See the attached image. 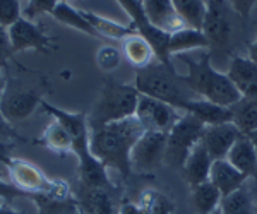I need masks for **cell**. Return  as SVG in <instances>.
Listing matches in <instances>:
<instances>
[{"label":"cell","mask_w":257,"mask_h":214,"mask_svg":"<svg viewBox=\"0 0 257 214\" xmlns=\"http://www.w3.org/2000/svg\"><path fill=\"white\" fill-rule=\"evenodd\" d=\"M226 76L245 98L257 100V64L248 57H233Z\"/></svg>","instance_id":"cell-15"},{"label":"cell","mask_w":257,"mask_h":214,"mask_svg":"<svg viewBox=\"0 0 257 214\" xmlns=\"http://www.w3.org/2000/svg\"><path fill=\"white\" fill-rule=\"evenodd\" d=\"M60 0H28L26 7L23 9V18L26 19H36L38 16L52 14Z\"/></svg>","instance_id":"cell-33"},{"label":"cell","mask_w":257,"mask_h":214,"mask_svg":"<svg viewBox=\"0 0 257 214\" xmlns=\"http://www.w3.org/2000/svg\"><path fill=\"white\" fill-rule=\"evenodd\" d=\"M175 6L177 14L184 21L187 28L202 31V24H204L206 9H208V2L206 0H172Z\"/></svg>","instance_id":"cell-28"},{"label":"cell","mask_w":257,"mask_h":214,"mask_svg":"<svg viewBox=\"0 0 257 214\" xmlns=\"http://www.w3.org/2000/svg\"><path fill=\"white\" fill-rule=\"evenodd\" d=\"M23 18L21 0H0V26L9 28Z\"/></svg>","instance_id":"cell-31"},{"label":"cell","mask_w":257,"mask_h":214,"mask_svg":"<svg viewBox=\"0 0 257 214\" xmlns=\"http://www.w3.org/2000/svg\"><path fill=\"white\" fill-rule=\"evenodd\" d=\"M52 16L59 21V23L72 28V30H77V31L84 33V35H88V36H93V38H99V35L94 31V28L91 26V24L88 23V19L82 16V11L74 9L69 2L57 4V7L53 9Z\"/></svg>","instance_id":"cell-26"},{"label":"cell","mask_w":257,"mask_h":214,"mask_svg":"<svg viewBox=\"0 0 257 214\" xmlns=\"http://www.w3.org/2000/svg\"><path fill=\"white\" fill-rule=\"evenodd\" d=\"M202 33L209 41V48H226L231 36L230 14L226 0H208Z\"/></svg>","instance_id":"cell-12"},{"label":"cell","mask_w":257,"mask_h":214,"mask_svg":"<svg viewBox=\"0 0 257 214\" xmlns=\"http://www.w3.org/2000/svg\"><path fill=\"white\" fill-rule=\"evenodd\" d=\"M122 55L138 71V69H144L151 64L155 52L148 43V40H144L141 35H132L122 41Z\"/></svg>","instance_id":"cell-22"},{"label":"cell","mask_w":257,"mask_h":214,"mask_svg":"<svg viewBox=\"0 0 257 214\" xmlns=\"http://www.w3.org/2000/svg\"><path fill=\"white\" fill-rule=\"evenodd\" d=\"M214 159L211 158L208 149L204 147V144L199 142L192 151H190L189 158L185 159L182 171H184V178L187 180L190 187H196L199 183H204L209 180L211 175V166H213Z\"/></svg>","instance_id":"cell-19"},{"label":"cell","mask_w":257,"mask_h":214,"mask_svg":"<svg viewBox=\"0 0 257 214\" xmlns=\"http://www.w3.org/2000/svg\"><path fill=\"white\" fill-rule=\"evenodd\" d=\"M257 0H226V4L231 7L238 16H242L243 19H247L250 16L252 9H254Z\"/></svg>","instance_id":"cell-37"},{"label":"cell","mask_w":257,"mask_h":214,"mask_svg":"<svg viewBox=\"0 0 257 214\" xmlns=\"http://www.w3.org/2000/svg\"><path fill=\"white\" fill-rule=\"evenodd\" d=\"M141 2H143V0H141Z\"/></svg>","instance_id":"cell-48"},{"label":"cell","mask_w":257,"mask_h":214,"mask_svg":"<svg viewBox=\"0 0 257 214\" xmlns=\"http://www.w3.org/2000/svg\"><path fill=\"white\" fill-rule=\"evenodd\" d=\"M139 96L141 94L136 89V86L106 79L101 91H99L98 100L94 101L93 108L88 113L89 129L136 117Z\"/></svg>","instance_id":"cell-5"},{"label":"cell","mask_w":257,"mask_h":214,"mask_svg":"<svg viewBox=\"0 0 257 214\" xmlns=\"http://www.w3.org/2000/svg\"><path fill=\"white\" fill-rule=\"evenodd\" d=\"M204 123L199 122L190 113H182L178 122L170 129L167 137V154L165 163L173 168H182L185 159L189 158L190 151L201 142Z\"/></svg>","instance_id":"cell-7"},{"label":"cell","mask_w":257,"mask_h":214,"mask_svg":"<svg viewBox=\"0 0 257 214\" xmlns=\"http://www.w3.org/2000/svg\"><path fill=\"white\" fill-rule=\"evenodd\" d=\"M14 67L16 74L6 71L7 84L6 91H4L2 98H0V112L4 113V117L12 125L30 118L35 113V110L41 105V101L45 100L43 96L47 93V81L43 77L40 81L33 82V84H28L23 79V65L19 62H16Z\"/></svg>","instance_id":"cell-3"},{"label":"cell","mask_w":257,"mask_h":214,"mask_svg":"<svg viewBox=\"0 0 257 214\" xmlns=\"http://www.w3.org/2000/svg\"><path fill=\"white\" fill-rule=\"evenodd\" d=\"M60 2H67V0H60Z\"/></svg>","instance_id":"cell-46"},{"label":"cell","mask_w":257,"mask_h":214,"mask_svg":"<svg viewBox=\"0 0 257 214\" xmlns=\"http://www.w3.org/2000/svg\"><path fill=\"white\" fill-rule=\"evenodd\" d=\"M82 16L88 19V23L94 28V31L98 33L103 38H110V40H125L132 35H138L134 24H120L117 21H111L108 18H103L99 14H94L91 11H82Z\"/></svg>","instance_id":"cell-21"},{"label":"cell","mask_w":257,"mask_h":214,"mask_svg":"<svg viewBox=\"0 0 257 214\" xmlns=\"http://www.w3.org/2000/svg\"><path fill=\"white\" fill-rule=\"evenodd\" d=\"M255 204H257V200H255Z\"/></svg>","instance_id":"cell-47"},{"label":"cell","mask_w":257,"mask_h":214,"mask_svg":"<svg viewBox=\"0 0 257 214\" xmlns=\"http://www.w3.org/2000/svg\"><path fill=\"white\" fill-rule=\"evenodd\" d=\"M72 195L77 200L79 209L86 214H118L120 205L115 199V188L77 185L72 190Z\"/></svg>","instance_id":"cell-13"},{"label":"cell","mask_w":257,"mask_h":214,"mask_svg":"<svg viewBox=\"0 0 257 214\" xmlns=\"http://www.w3.org/2000/svg\"><path fill=\"white\" fill-rule=\"evenodd\" d=\"M7 31H9V40L14 55L26 50H36L40 53H47L50 48H53L52 36L45 35V31L41 30L38 24H35L33 21L26 18H21Z\"/></svg>","instance_id":"cell-11"},{"label":"cell","mask_w":257,"mask_h":214,"mask_svg":"<svg viewBox=\"0 0 257 214\" xmlns=\"http://www.w3.org/2000/svg\"><path fill=\"white\" fill-rule=\"evenodd\" d=\"M240 135H243L237 129L233 122L219 123V125H208L204 127L201 142L208 149L209 156L213 159H226L233 144L238 141Z\"/></svg>","instance_id":"cell-14"},{"label":"cell","mask_w":257,"mask_h":214,"mask_svg":"<svg viewBox=\"0 0 257 214\" xmlns=\"http://www.w3.org/2000/svg\"><path fill=\"white\" fill-rule=\"evenodd\" d=\"M167 137L168 132L146 130L134 144L131 153L132 171L138 173H153L165 163L167 154Z\"/></svg>","instance_id":"cell-9"},{"label":"cell","mask_w":257,"mask_h":214,"mask_svg":"<svg viewBox=\"0 0 257 214\" xmlns=\"http://www.w3.org/2000/svg\"><path fill=\"white\" fill-rule=\"evenodd\" d=\"M219 211L221 214H257V204L243 185L233 194L223 197L221 204H219Z\"/></svg>","instance_id":"cell-29"},{"label":"cell","mask_w":257,"mask_h":214,"mask_svg":"<svg viewBox=\"0 0 257 214\" xmlns=\"http://www.w3.org/2000/svg\"><path fill=\"white\" fill-rule=\"evenodd\" d=\"M18 146L16 142H0V166H7L12 159V149Z\"/></svg>","instance_id":"cell-38"},{"label":"cell","mask_w":257,"mask_h":214,"mask_svg":"<svg viewBox=\"0 0 257 214\" xmlns=\"http://www.w3.org/2000/svg\"><path fill=\"white\" fill-rule=\"evenodd\" d=\"M120 60H122V53L115 47H101L96 53L98 67L106 72L115 71L120 65Z\"/></svg>","instance_id":"cell-32"},{"label":"cell","mask_w":257,"mask_h":214,"mask_svg":"<svg viewBox=\"0 0 257 214\" xmlns=\"http://www.w3.org/2000/svg\"><path fill=\"white\" fill-rule=\"evenodd\" d=\"M139 204L146 214H172L173 212V202L167 195L156 190H144L139 199Z\"/></svg>","instance_id":"cell-30"},{"label":"cell","mask_w":257,"mask_h":214,"mask_svg":"<svg viewBox=\"0 0 257 214\" xmlns=\"http://www.w3.org/2000/svg\"><path fill=\"white\" fill-rule=\"evenodd\" d=\"M14 52H12V47H11V40H9V31L7 28L0 26V67L6 69L14 62Z\"/></svg>","instance_id":"cell-35"},{"label":"cell","mask_w":257,"mask_h":214,"mask_svg":"<svg viewBox=\"0 0 257 214\" xmlns=\"http://www.w3.org/2000/svg\"><path fill=\"white\" fill-rule=\"evenodd\" d=\"M248 59L254 60L257 64V40L250 45V47H248Z\"/></svg>","instance_id":"cell-40"},{"label":"cell","mask_w":257,"mask_h":214,"mask_svg":"<svg viewBox=\"0 0 257 214\" xmlns=\"http://www.w3.org/2000/svg\"><path fill=\"white\" fill-rule=\"evenodd\" d=\"M180 110L173 108L167 103L155 100L151 96L141 94L136 108V118L141 122L144 130H158V132H170L173 125L182 117Z\"/></svg>","instance_id":"cell-10"},{"label":"cell","mask_w":257,"mask_h":214,"mask_svg":"<svg viewBox=\"0 0 257 214\" xmlns=\"http://www.w3.org/2000/svg\"><path fill=\"white\" fill-rule=\"evenodd\" d=\"M196 48H209V41L202 31L185 26L170 35V43H168L170 55H173V53L180 55V53L196 50Z\"/></svg>","instance_id":"cell-23"},{"label":"cell","mask_w":257,"mask_h":214,"mask_svg":"<svg viewBox=\"0 0 257 214\" xmlns=\"http://www.w3.org/2000/svg\"><path fill=\"white\" fill-rule=\"evenodd\" d=\"M19 197H31V195L26 194V192H23L21 188H18L12 182L2 180V176H0V199H2L7 205H11L16 199H19Z\"/></svg>","instance_id":"cell-36"},{"label":"cell","mask_w":257,"mask_h":214,"mask_svg":"<svg viewBox=\"0 0 257 214\" xmlns=\"http://www.w3.org/2000/svg\"><path fill=\"white\" fill-rule=\"evenodd\" d=\"M0 142H33L35 141H30V139L23 137L18 130H16V127L12 125V123L7 120L6 117H4V113L0 112Z\"/></svg>","instance_id":"cell-34"},{"label":"cell","mask_w":257,"mask_h":214,"mask_svg":"<svg viewBox=\"0 0 257 214\" xmlns=\"http://www.w3.org/2000/svg\"><path fill=\"white\" fill-rule=\"evenodd\" d=\"M143 7L149 23L165 33H175L185 28L184 21L177 14L172 0H143Z\"/></svg>","instance_id":"cell-16"},{"label":"cell","mask_w":257,"mask_h":214,"mask_svg":"<svg viewBox=\"0 0 257 214\" xmlns=\"http://www.w3.org/2000/svg\"><path fill=\"white\" fill-rule=\"evenodd\" d=\"M118 214H146L139 202H122L118 207Z\"/></svg>","instance_id":"cell-39"},{"label":"cell","mask_w":257,"mask_h":214,"mask_svg":"<svg viewBox=\"0 0 257 214\" xmlns=\"http://www.w3.org/2000/svg\"><path fill=\"white\" fill-rule=\"evenodd\" d=\"M117 2L128 14V18H131L132 24H134L138 35L143 36L144 40H148V43L153 47V52H155L156 59H158L163 65H167L168 69L175 71L172 65V55H170V52H168L170 33L161 31L149 23L141 0H117Z\"/></svg>","instance_id":"cell-8"},{"label":"cell","mask_w":257,"mask_h":214,"mask_svg":"<svg viewBox=\"0 0 257 214\" xmlns=\"http://www.w3.org/2000/svg\"><path fill=\"white\" fill-rule=\"evenodd\" d=\"M221 199H223L221 192L209 180L192 187V204L197 214H211L218 211Z\"/></svg>","instance_id":"cell-27"},{"label":"cell","mask_w":257,"mask_h":214,"mask_svg":"<svg viewBox=\"0 0 257 214\" xmlns=\"http://www.w3.org/2000/svg\"><path fill=\"white\" fill-rule=\"evenodd\" d=\"M184 113H190L199 122L204 123L206 127L233 122V115H231L230 108L216 105V103H211L208 100H202V98H192V100H189L184 106Z\"/></svg>","instance_id":"cell-18"},{"label":"cell","mask_w":257,"mask_h":214,"mask_svg":"<svg viewBox=\"0 0 257 214\" xmlns=\"http://www.w3.org/2000/svg\"><path fill=\"white\" fill-rule=\"evenodd\" d=\"M0 214H24L23 211H16V209H12L11 205L4 204L0 205Z\"/></svg>","instance_id":"cell-42"},{"label":"cell","mask_w":257,"mask_h":214,"mask_svg":"<svg viewBox=\"0 0 257 214\" xmlns=\"http://www.w3.org/2000/svg\"><path fill=\"white\" fill-rule=\"evenodd\" d=\"M247 180V176L242 171H238L228 159H214L213 161L209 182L221 192L223 197L233 194L235 190L242 188Z\"/></svg>","instance_id":"cell-17"},{"label":"cell","mask_w":257,"mask_h":214,"mask_svg":"<svg viewBox=\"0 0 257 214\" xmlns=\"http://www.w3.org/2000/svg\"><path fill=\"white\" fill-rule=\"evenodd\" d=\"M206 2H208V0H206Z\"/></svg>","instance_id":"cell-49"},{"label":"cell","mask_w":257,"mask_h":214,"mask_svg":"<svg viewBox=\"0 0 257 214\" xmlns=\"http://www.w3.org/2000/svg\"><path fill=\"white\" fill-rule=\"evenodd\" d=\"M136 89L139 94L151 96L155 100H160L173 108L184 112L185 103L192 98H197L187 86L182 82L178 74L167 65L149 64L148 67L136 71Z\"/></svg>","instance_id":"cell-4"},{"label":"cell","mask_w":257,"mask_h":214,"mask_svg":"<svg viewBox=\"0 0 257 214\" xmlns=\"http://www.w3.org/2000/svg\"><path fill=\"white\" fill-rule=\"evenodd\" d=\"M233 123L243 135H248L257 129V100L242 96L235 105L230 106Z\"/></svg>","instance_id":"cell-25"},{"label":"cell","mask_w":257,"mask_h":214,"mask_svg":"<svg viewBox=\"0 0 257 214\" xmlns=\"http://www.w3.org/2000/svg\"><path fill=\"white\" fill-rule=\"evenodd\" d=\"M247 137L250 139V142L254 144V147H255V151H257V129L254 130V132H250V134H248Z\"/></svg>","instance_id":"cell-43"},{"label":"cell","mask_w":257,"mask_h":214,"mask_svg":"<svg viewBox=\"0 0 257 214\" xmlns=\"http://www.w3.org/2000/svg\"><path fill=\"white\" fill-rule=\"evenodd\" d=\"M77 214H86V212L82 211V209H77Z\"/></svg>","instance_id":"cell-44"},{"label":"cell","mask_w":257,"mask_h":214,"mask_svg":"<svg viewBox=\"0 0 257 214\" xmlns=\"http://www.w3.org/2000/svg\"><path fill=\"white\" fill-rule=\"evenodd\" d=\"M180 59L187 65V74L180 79L197 98L226 106V108H230L242 98L230 77L211 65V57L208 53L201 60H194L184 55H180Z\"/></svg>","instance_id":"cell-2"},{"label":"cell","mask_w":257,"mask_h":214,"mask_svg":"<svg viewBox=\"0 0 257 214\" xmlns=\"http://www.w3.org/2000/svg\"><path fill=\"white\" fill-rule=\"evenodd\" d=\"M144 132L146 130L136 117L94 127L89 129L91 153L106 168H111L118 171L120 176L128 178L132 175V147Z\"/></svg>","instance_id":"cell-1"},{"label":"cell","mask_w":257,"mask_h":214,"mask_svg":"<svg viewBox=\"0 0 257 214\" xmlns=\"http://www.w3.org/2000/svg\"><path fill=\"white\" fill-rule=\"evenodd\" d=\"M211 214H221V211L218 209V211H214V212H211Z\"/></svg>","instance_id":"cell-45"},{"label":"cell","mask_w":257,"mask_h":214,"mask_svg":"<svg viewBox=\"0 0 257 214\" xmlns=\"http://www.w3.org/2000/svg\"><path fill=\"white\" fill-rule=\"evenodd\" d=\"M35 144H43L50 151H53V153L60 156L72 153V137L64 129V125L57 120H52L48 123L43 135H41V139L35 141Z\"/></svg>","instance_id":"cell-24"},{"label":"cell","mask_w":257,"mask_h":214,"mask_svg":"<svg viewBox=\"0 0 257 214\" xmlns=\"http://www.w3.org/2000/svg\"><path fill=\"white\" fill-rule=\"evenodd\" d=\"M6 84H7V77H6V72H4V69L0 67V98H2L4 91H6Z\"/></svg>","instance_id":"cell-41"},{"label":"cell","mask_w":257,"mask_h":214,"mask_svg":"<svg viewBox=\"0 0 257 214\" xmlns=\"http://www.w3.org/2000/svg\"><path fill=\"white\" fill-rule=\"evenodd\" d=\"M11 182L26 194H45L53 199H65L70 194V185L64 180L48 178L36 164L24 161L19 158H12L7 163Z\"/></svg>","instance_id":"cell-6"},{"label":"cell","mask_w":257,"mask_h":214,"mask_svg":"<svg viewBox=\"0 0 257 214\" xmlns=\"http://www.w3.org/2000/svg\"><path fill=\"white\" fill-rule=\"evenodd\" d=\"M226 159L247 178L257 180V151L247 135H240L228 153Z\"/></svg>","instance_id":"cell-20"}]
</instances>
